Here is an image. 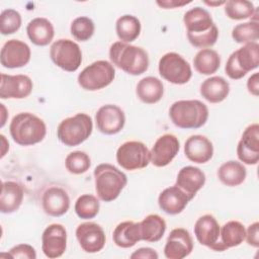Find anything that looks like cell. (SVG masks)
Masks as SVG:
<instances>
[{"instance_id":"obj_23","label":"cell","mask_w":259,"mask_h":259,"mask_svg":"<svg viewBox=\"0 0 259 259\" xmlns=\"http://www.w3.org/2000/svg\"><path fill=\"white\" fill-rule=\"evenodd\" d=\"M183 22L187 29V35L206 33L217 26L213 23L209 12L198 6L188 10L184 14Z\"/></svg>"},{"instance_id":"obj_46","label":"cell","mask_w":259,"mask_h":259,"mask_svg":"<svg viewBox=\"0 0 259 259\" xmlns=\"http://www.w3.org/2000/svg\"><path fill=\"white\" fill-rule=\"evenodd\" d=\"M191 1H188V2H179V1H175V0H170V1H157V4L165 9H168V8H175V7H179V6H183V5H186L188 3H190Z\"/></svg>"},{"instance_id":"obj_27","label":"cell","mask_w":259,"mask_h":259,"mask_svg":"<svg viewBox=\"0 0 259 259\" xmlns=\"http://www.w3.org/2000/svg\"><path fill=\"white\" fill-rule=\"evenodd\" d=\"M26 32L31 42L40 47L48 46L55 34L52 22L44 17H36L30 20L27 24Z\"/></svg>"},{"instance_id":"obj_25","label":"cell","mask_w":259,"mask_h":259,"mask_svg":"<svg viewBox=\"0 0 259 259\" xmlns=\"http://www.w3.org/2000/svg\"><path fill=\"white\" fill-rule=\"evenodd\" d=\"M23 199V188L15 181H4L0 196V210L2 213L16 211Z\"/></svg>"},{"instance_id":"obj_35","label":"cell","mask_w":259,"mask_h":259,"mask_svg":"<svg viewBox=\"0 0 259 259\" xmlns=\"http://www.w3.org/2000/svg\"><path fill=\"white\" fill-rule=\"evenodd\" d=\"M225 13L231 19L242 20L253 16L255 8L253 3L247 0H230L225 3Z\"/></svg>"},{"instance_id":"obj_18","label":"cell","mask_w":259,"mask_h":259,"mask_svg":"<svg viewBox=\"0 0 259 259\" xmlns=\"http://www.w3.org/2000/svg\"><path fill=\"white\" fill-rule=\"evenodd\" d=\"M32 87V81L26 75L1 74L0 98H25L31 93Z\"/></svg>"},{"instance_id":"obj_29","label":"cell","mask_w":259,"mask_h":259,"mask_svg":"<svg viewBox=\"0 0 259 259\" xmlns=\"http://www.w3.org/2000/svg\"><path fill=\"white\" fill-rule=\"evenodd\" d=\"M246 237L245 227L238 221H230L226 223L220 234L219 252L228 250L229 248L239 246Z\"/></svg>"},{"instance_id":"obj_37","label":"cell","mask_w":259,"mask_h":259,"mask_svg":"<svg viewBox=\"0 0 259 259\" xmlns=\"http://www.w3.org/2000/svg\"><path fill=\"white\" fill-rule=\"evenodd\" d=\"M99 200L92 194H83L78 197L75 203V212L80 219L90 220L99 211Z\"/></svg>"},{"instance_id":"obj_34","label":"cell","mask_w":259,"mask_h":259,"mask_svg":"<svg viewBox=\"0 0 259 259\" xmlns=\"http://www.w3.org/2000/svg\"><path fill=\"white\" fill-rule=\"evenodd\" d=\"M115 30L118 38L122 42L134 41L141 32V22L134 15H122L115 23Z\"/></svg>"},{"instance_id":"obj_9","label":"cell","mask_w":259,"mask_h":259,"mask_svg":"<svg viewBox=\"0 0 259 259\" xmlns=\"http://www.w3.org/2000/svg\"><path fill=\"white\" fill-rule=\"evenodd\" d=\"M159 73L166 81L182 85L187 83L191 76L189 63L177 53H167L159 61Z\"/></svg>"},{"instance_id":"obj_26","label":"cell","mask_w":259,"mask_h":259,"mask_svg":"<svg viewBox=\"0 0 259 259\" xmlns=\"http://www.w3.org/2000/svg\"><path fill=\"white\" fill-rule=\"evenodd\" d=\"M230 92L229 82L221 76L205 79L200 85L201 96L210 103L224 101Z\"/></svg>"},{"instance_id":"obj_33","label":"cell","mask_w":259,"mask_h":259,"mask_svg":"<svg viewBox=\"0 0 259 259\" xmlns=\"http://www.w3.org/2000/svg\"><path fill=\"white\" fill-rule=\"evenodd\" d=\"M193 65L198 73L202 75H210L219 70L221 57L211 49H202L195 55Z\"/></svg>"},{"instance_id":"obj_11","label":"cell","mask_w":259,"mask_h":259,"mask_svg":"<svg viewBox=\"0 0 259 259\" xmlns=\"http://www.w3.org/2000/svg\"><path fill=\"white\" fill-rule=\"evenodd\" d=\"M96 126L104 135H115L119 133L125 123L124 112L114 104L101 106L95 114Z\"/></svg>"},{"instance_id":"obj_32","label":"cell","mask_w":259,"mask_h":259,"mask_svg":"<svg viewBox=\"0 0 259 259\" xmlns=\"http://www.w3.org/2000/svg\"><path fill=\"white\" fill-rule=\"evenodd\" d=\"M247 171L245 166L237 161H228L224 163L218 170L220 181L230 187L238 186L246 179Z\"/></svg>"},{"instance_id":"obj_39","label":"cell","mask_w":259,"mask_h":259,"mask_svg":"<svg viewBox=\"0 0 259 259\" xmlns=\"http://www.w3.org/2000/svg\"><path fill=\"white\" fill-rule=\"evenodd\" d=\"M94 30V22L86 16L77 17L71 23V33L79 41L88 40L93 35Z\"/></svg>"},{"instance_id":"obj_31","label":"cell","mask_w":259,"mask_h":259,"mask_svg":"<svg viewBox=\"0 0 259 259\" xmlns=\"http://www.w3.org/2000/svg\"><path fill=\"white\" fill-rule=\"evenodd\" d=\"M141 239L155 243L162 239L166 231V222L159 214H149L141 223Z\"/></svg>"},{"instance_id":"obj_43","label":"cell","mask_w":259,"mask_h":259,"mask_svg":"<svg viewBox=\"0 0 259 259\" xmlns=\"http://www.w3.org/2000/svg\"><path fill=\"white\" fill-rule=\"evenodd\" d=\"M247 243L253 247L259 246V223L255 222L252 225L248 227V230L246 232Z\"/></svg>"},{"instance_id":"obj_2","label":"cell","mask_w":259,"mask_h":259,"mask_svg":"<svg viewBox=\"0 0 259 259\" xmlns=\"http://www.w3.org/2000/svg\"><path fill=\"white\" fill-rule=\"evenodd\" d=\"M13 141L20 146H31L44 140L47 126L44 120L30 112L16 114L9 125Z\"/></svg>"},{"instance_id":"obj_1","label":"cell","mask_w":259,"mask_h":259,"mask_svg":"<svg viewBox=\"0 0 259 259\" xmlns=\"http://www.w3.org/2000/svg\"><path fill=\"white\" fill-rule=\"evenodd\" d=\"M109 58L113 65L130 75H141L149 68L148 53L140 47L116 41L109 49Z\"/></svg>"},{"instance_id":"obj_47","label":"cell","mask_w":259,"mask_h":259,"mask_svg":"<svg viewBox=\"0 0 259 259\" xmlns=\"http://www.w3.org/2000/svg\"><path fill=\"white\" fill-rule=\"evenodd\" d=\"M205 3H206L207 5H210V6H211V5H221V4H225L226 2H224V1H222V2H207V1H206Z\"/></svg>"},{"instance_id":"obj_4","label":"cell","mask_w":259,"mask_h":259,"mask_svg":"<svg viewBox=\"0 0 259 259\" xmlns=\"http://www.w3.org/2000/svg\"><path fill=\"white\" fill-rule=\"evenodd\" d=\"M172 122L180 128H198L208 118L207 106L199 100H179L169 109Z\"/></svg>"},{"instance_id":"obj_41","label":"cell","mask_w":259,"mask_h":259,"mask_svg":"<svg viewBox=\"0 0 259 259\" xmlns=\"http://www.w3.org/2000/svg\"><path fill=\"white\" fill-rule=\"evenodd\" d=\"M219 36V29L214 26L210 31L197 35H187L189 42L195 48H207L215 44Z\"/></svg>"},{"instance_id":"obj_21","label":"cell","mask_w":259,"mask_h":259,"mask_svg":"<svg viewBox=\"0 0 259 259\" xmlns=\"http://www.w3.org/2000/svg\"><path fill=\"white\" fill-rule=\"evenodd\" d=\"M41 204L45 212L51 217H61L70 207V197L67 191L59 186H51L42 194Z\"/></svg>"},{"instance_id":"obj_36","label":"cell","mask_w":259,"mask_h":259,"mask_svg":"<svg viewBox=\"0 0 259 259\" xmlns=\"http://www.w3.org/2000/svg\"><path fill=\"white\" fill-rule=\"evenodd\" d=\"M258 21L250 20L248 22L236 25L232 30V37L238 44L255 42L259 37Z\"/></svg>"},{"instance_id":"obj_5","label":"cell","mask_w":259,"mask_h":259,"mask_svg":"<svg viewBox=\"0 0 259 259\" xmlns=\"http://www.w3.org/2000/svg\"><path fill=\"white\" fill-rule=\"evenodd\" d=\"M92 130V118L86 113H77L60 122L57 136L65 146L74 147L86 141L90 137Z\"/></svg>"},{"instance_id":"obj_20","label":"cell","mask_w":259,"mask_h":259,"mask_svg":"<svg viewBox=\"0 0 259 259\" xmlns=\"http://www.w3.org/2000/svg\"><path fill=\"white\" fill-rule=\"evenodd\" d=\"M193 198L192 195L186 193L177 185L165 188L158 197L160 208L168 214L180 213L187 203Z\"/></svg>"},{"instance_id":"obj_22","label":"cell","mask_w":259,"mask_h":259,"mask_svg":"<svg viewBox=\"0 0 259 259\" xmlns=\"http://www.w3.org/2000/svg\"><path fill=\"white\" fill-rule=\"evenodd\" d=\"M184 153L188 160L197 164L208 162L213 155L212 143L204 136L189 137L184 144Z\"/></svg>"},{"instance_id":"obj_10","label":"cell","mask_w":259,"mask_h":259,"mask_svg":"<svg viewBox=\"0 0 259 259\" xmlns=\"http://www.w3.org/2000/svg\"><path fill=\"white\" fill-rule=\"evenodd\" d=\"M116 161L119 166L128 171L143 169L150 163V151L142 142L128 141L117 149Z\"/></svg>"},{"instance_id":"obj_28","label":"cell","mask_w":259,"mask_h":259,"mask_svg":"<svg viewBox=\"0 0 259 259\" xmlns=\"http://www.w3.org/2000/svg\"><path fill=\"white\" fill-rule=\"evenodd\" d=\"M136 93L138 98L147 104H154L161 100L164 94V86L160 79L148 76L137 84Z\"/></svg>"},{"instance_id":"obj_24","label":"cell","mask_w":259,"mask_h":259,"mask_svg":"<svg viewBox=\"0 0 259 259\" xmlns=\"http://www.w3.org/2000/svg\"><path fill=\"white\" fill-rule=\"evenodd\" d=\"M205 183V174L197 167L185 166L178 172L176 184L186 193L195 196Z\"/></svg>"},{"instance_id":"obj_16","label":"cell","mask_w":259,"mask_h":259,"mask_svg":"<svg viewBox=\"0 0 259 259\" xmlns=\"http://www.w3.org/2000/svg\"><path fill=\"white\" fill-rule=\"evenodd\" d=\"M238 158L245 164L255 165L259 161V125L250 124L244 131L237 146Z\"/></svg>"},{"instance_id":"obj_40","label":"cell","mask_w":259,"mask_h":259,"mask_svg":"<svg viewBox=\"0 0 259 259\" xmlns=\"http://www.w3.org/2000/svg\"><path fill=\"white\" fill-rule=\"evenodd\" d=\"M21 26L20 13L14 9H5L0 15V31L3 35L16 32Z\"/></svg>"},{"instance_id":"obj_30","label":"cell","mask_w":259,"mask_h":259,"mask_svg":"<svg viewBox=\"0 0 259 259\" xmlns=\"http://www.w3.org/2000/svg\"><path fill=\"white\" fill-rule=\"evenodd\" d=\"M113 242L120 248H130L136 245L141 239L140 223L131 221L118 224L112 234Z\"/></svg>"},{"instance_id":"obj_8","label":"cell","mask_w":259,"mask_h":259,"mask_svg":"<svg viewBox=\"0 0 259 259\" xmlns=\"http://www.w3.org/2000/svg\"><path fill=\"white\" fill-rule=\"evenodd\" d=\"M50 56L58 67L67 72H75L82 63L80 47L68 38H61L53 42Z\"/></svg>"},{"instance_id":"obj_44","label":"cell","mask_w":259,"mask_h":259,"mask_svg":"<svg viewBox=\"0 0 259 259\" xmlns=\"http://www.w3.org/2000/svg\"><path fill=\"white\" fill-rule=\"evenodd\" d=\"M131 258H143V259H157L158 253L152 248H140L136 250L132 255Z\"/></svg>"},{"instance_id":"obj_42","label":"cell","mask_w":259,"mask_h":259,"mask_svg":"<svg viewBox=\"0 0 259 259\" xmlns=\"http://www.w3.org/2000/svg\"><path fill=\"white\" fill-rule=\"evenodd\" d=\"M7 256L11 258H21V259H35L36 253L35 249L28 244H19L12 247Z\"/></svg>"},{"instance_id":"obj_7","label":"cell","mask_w":259,"mask_h":259,"mask_svg":"<svg viewBox=\"0 0 259 259\" xmlns=\"http://www.w3.org/2000/svg\"><path fill=\"white\" fill-rule=\"evenodd\" d=\"M114 76L113 65L107 61L99 60L83 69L78 75V83L85 90L96 91L108 86L113 81Z\"/></svg>"},{"instance_id":"obj_15","label":"cell","mask_w":259,"mask_h":259,"mask_svg":"<svg viewBox=\"0 0 259 259\" xmlns=\"http://www.w3.org/2000/svg\"><path fill=\"white\" fill-rule=\"evenodd\" d=\"M30 55V48L27 44L19 39H9L1 49V65L9 69L21 68L29 62Z\"/></svg>"},{"instance_id":"obj_14","label":"cell","mask_w":259,"mask_h":259,"mask_svg":"<svg viewBox=\"0 0 259 259\" xmlns=\"http://www.w3.org/2000/svg\"><path fill=\"white\" fill-rule=\"evenodd\" d=\"M180 148L178 139L172 134L161 136L150 151V161L156 167H165L175 158Z\"/></svg>"},{"instance_id":"obj_3","label":"cell","mask_w":259,"mask_h":259,"mask_svg":"<svg viewBox=\"0 0 259 259\" xmlns=\"http://www.w3.org/2000/svg\"><path fill=\"white\" fill-rule=\"evenodd\" d=\"M94 179L96 193L105 202L116 199L127 183L126 175L115 166L107 163L96 166Z\"/></svg>"},{"instance_id":"obj_17","label":"cell","mask_w":259,"mask_h":259,"mask_svg":"<svg viewBox=\"0 0 259 259\" xmlns=\"http://www.w3.org/2000/svg\"><path fill=\"white\" fill-rule=\"evenodd\" d=\"M193 250V241L189 232L183 228H177L170 232L165 247L164 255L168 259H182Z\"/></svg>"},{"instance_id":"obj_6","label":"cell","mask_w":259,"mask_h":259,"mask_svg":"<svg viewBox=\"0 0 259 259\" xmlns=\"http://www.w3.org/2000/svg\"><path fill=\"white\" fill-rule=\"evenodd\" d=\"M259 64V45L257 41L248 42L229 57L225 71L233 80L243 78L249 71L258 67Z\"/></svg>"},{"instance_id":"obj_13","label":"cell","mask_w":259,"mask_h":259,"mask_svg":"<svg viewBox=\"0 0 259 259\" xmlns=\"http://www.w3.org/2000/svg\"><path fill=\"white\" fill-rule=\"evenodd\" d=\"M76 238L81 248L87 253H97L105 245L106 237L103 229L96 223L87 222L76 229Z\"/></svg>"},{"instance_id":"obj_38","label":"cell","mask_w":259,"mask_h":259,"mask_svg":"<svg viewBox=\"0 0 259 259\" xmlns=\"http://www.w3.org/2000/svg\"><path fill=\"white\" fill-rule=\"evenodd\" d=\"M65 166L72 174H82L90 168L91 160L85 152L74 151L66 157Z\"/></svg>"},{"instance_id":"obj_19","label":"cell","mask_w":259,"mask_h":259,"mask_svg":"<svg viewBox=\"0 0 259 259\" xmlns=\"http://www.w3.org/2000/svg\"><path fill=\"white\" fill-rule=\"evenodd\" d=\"M221 227L211 214L200 217L194 225V235L197 241L213 251H219Z\"/></svg>"},{"instance_id":"obj_45","label":"cell","mask_w":259,"mask_h":259,"mask_svg":"<svg viewBox=\"0 0 259 259\" xmlns=\"http://www.w3.org/2000/svg\"><path fill=\"white\" fill-rule=\"evenodd\" d=\"M247 88L251 94H253L254 96H258V93H259L258 73H254L251 77H249L247 81Z\"/></svg>"},{"instance_id":"obj_12","label":"cell","mask_w":259,"mask_h":259,"mask_svg":"<svg viewBox=\"0 0 259 259\" xmlns=\"http://www.w3.org/2000/svg\"><path fill=\"white\" fill-rule=\"evenodd\" d=\"M67 248V231L61 224H52L41 235V249L48 258L61 257Z\"/></svg>"}]
</instances>
